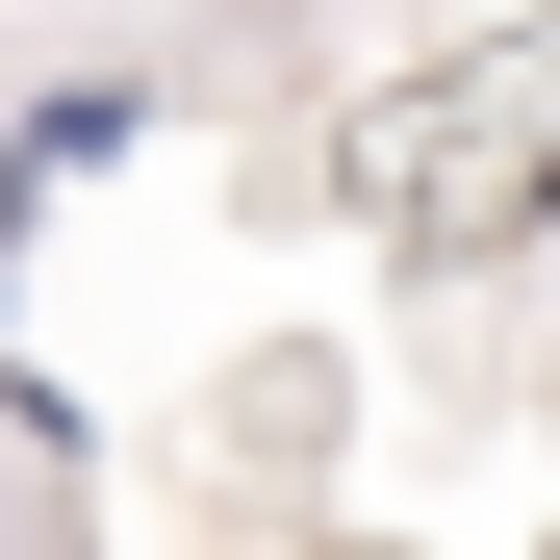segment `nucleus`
<instances>
[{
    "mask_svg": "<svg viewBox=\"0 0 560 560\" xmlns=\"http://www.w3.org/2000/svg\"><path fill=\"white\" fill-rule=\"evenodd\" d=\"M128 128H153V77H51V103L0 128V331H26V255H51V178H103Z\"/></svg>",
    "mask_w": 560,
    "mask_h": 560,
    "instance_id": "f257e3e1",
    "label": "nucleus"
}]
</instances>
